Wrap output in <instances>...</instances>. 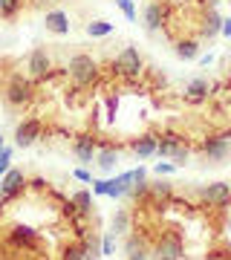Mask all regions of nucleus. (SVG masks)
Instances as JSON below:
<instances>
[{"label":"nucleus","instance_id":"nucleus-4","mask_svg":"<svg viewBox=\"0 0 231 260\" xmlns=\"http://www.w3.org/2000/svg\"><path fill=\"white\" fill-rule=\"evenodd\" d=\"M116 70H119L124 78H136V75L142 73V55H139L133 47H124L119 52V58H116Z\"/></svg>","mask_w":231,"mask_h":260},{"label":"nucleus","instance_id":"nucleus-7","mask_svg":"<svg viewBox=\"0 0 231 260\" xmlns=\"http://www.w3.org/2000/svg\"><path fill=\"white\" fill-rule=\"evenodd\" d=\"M38 136H41V121L26 119V121H20L18 130H15V145H18V148H29V145L38 142Z\"/></svg>","mask_w":231,"mask_h":260},{"label":"nucleus","instance_id":"nucleus-13","mask_svg":"<svg viewBox=\"0 0 231 260\" xmlns=\"http://www.w3.org/2000/svg\"><path fill=\"white\" fill-rule=\"evenodd\" d=\"M220 32H222V18L217 15V9H208L203 18V35L214 38V35H220Z\"/></svg>","mask_w":231,"mask_h":260},{"label":"nucleus","instance_id":"nucleus-5","mask_svg":"<svg viewBox=\"0 0 231 260\" xmlns=\"http://www.w3.org/2000/svg\"><path fill=\"white\" fill-rule=\"evenodd\" d=\"M29 99H32V84H29V78L15 75V78L9 81V87H6V102L15 104V107H20V104H26Z\"/></svg>","mask_w":231,"mask_h":260},{"label":"nucleus","instance_id":"nucleus-27","mask_svg":"<svg viewBox=\"0 0 231 260\" xmlns=\"http://www.w3.org/2000/svg\"><path fill=\"white\" fill-rule=\"evenodd\" d=\"M116 6L124 12V18L127 20H136V6H133V0H116Z\"/></svg>","mask_w":231,"mask_h":260},{"label":"nucleus","instance_id":"nucleus-15","mask_svg":"<svg viewBox=\"0 0 231 260\" xmlns=\"http://www.w3.org/2000/svg\"><path fill=\"white\" fill-rule=\"evenodd\" d=\"M156 148H159V139H156V136H150V133H148V136H142V139L133 145L136 156H142V159H145V156H153V153H156Z\"/></svg>","mask_w":231,"mask_h":260},{"label":"nucleus","instance_id":"nucleus-29","mask_svg":"<svg viewBox=\"0 0 231 260\" xmlns=\"http://www.w3.org/2000/svg\"><path fill=\"white\" fill-rule=\"evenodd\" d=\"M113 249H116V237L107 234V237L102 240V254H113Z\"/></svg>","mask_w":231,"mask_h":260},{"label":"nucleus","instance_id":"nucleus-8","mask_svg":"<svg viewBox=\"0 0 231 260\" xmlns=\"http://www.w3.org/2000/svg\"><path fill=\"white\" fill-rule=\"evenodd\" d=\"M203 200L208 205H217V208H222V205L231 203V185L228 182H211V185L203 188Z\"/></svg>","mask_w":231,"mask_h":260},{"label":"nucleus","instance_id":"nucleus-25","mask_svg":"<svg viewBox=\"0 0 231 260\" xmlns=\"http://www.w3.org/2000/svg\"><path fill=\"white\" fill-rule=\"evenodd\" d=\"M18 9H20V0H0V15L3 18H12Z\"/></svg>","mask_w":231,"mask_h":260},{"label":"nucleus","instance_id":"nucleus-20","mask_svg":"<svg viewBox=\"0 0 231 260\" xmlns=\"http://www.w3.org/2000/svg\"><path fill=\"white\" fill-rule=\"evenodd\" d=\"M12 240L15 243H35V232L29 225H15L12 229Z\"/></svg>","mask_w":231,"mask_h":260},{"label":"nucleus","instance_id":"nucleus-17","mask_svg":"<svg viewBox=\"0 0 231 260\" xmlns=\"http://www.w3.org/2000/svg\"><path fill=\"white\" fill-rule=\"evenodd\" d=\"M127 257L130 260H148V249H145V240L142 237H127Z\"/></svg>","mask_w":231,"mask_h":260},{"label":"nucleus","instance_id":"nucleus-2","mask_svg":"<svg viewBox=\"0 0 231 260\" xmlns=\"http://www.w3.org/2000/svg\"><path fill=\"white\" fill-rule=\"evenodd\" d=\"M23 185H26L23 171H15V168H9V171L3 174V179H0V205H6L9 200H15V197L23 191Z\"/></svg>","mask_w":231,"mask_h":260},{"label":"nucleus","instance_id":"nucleus-16","mask_svg":"<svg viewBox=\"0 0 231 260\" xmlns=\"http://www.w3.org/2000/svg\"><path fill=\"white\" fill-rule=\"evenodd\" d=\"M75 153H78V159H81V162H92V156H95V142H92L90 136L75 139Z\"/></svg>","mask_w":231,"mask_h":260},{"label":"nucleus","instance_id":"nucleus-30","mask_svg":"<svg viewBox=\"0 0 231 260\" xmlns=\"http://www.w3.org/2000/svg\"><path fill=\"white\" fill-rule=\"evenodd\" d=\"M107 113H110V116H107V119H116V99H110V102H107Z\"/></svg>","mask_w":231,"mask_h":260},{"label":"nucleus","instance_id":"nucleus-3","mask_svg":"<svg viewBox=\"0 0 231 260\" xmlns=\"http://www.w3.org/2000/svg\"><path fill=\"white\" fill-rule=\"evenodd\" d=\"M153 260H182V240L179 234H162L153 249Z\"/></svg>","mask_w":231,"mask_h":260},{"label":"nucleus","instance_id":"nucleus-24","mask_svg":"<svg viewBox=\"0 0 231 260\" xmlns=\"http://www.w3.org/2000/svg\"><path fill=\"white\" fill-rule=\"evenodd\" d=\"M73 203L78 205V211H84V214H87V211H90V205H92V197L87 194V191H78V194L73 197Z\"/></svg>","mask_w":231,"mask_h":260},{"label":"nucleus","instance_id":"nucleus-34","mask_svg":"<svg viewBox=\"0 0 231 260\" xmlns=\"http://www.w3.org/2000/svg\"><path fill=\"white\" fill-rule=\"evenodd\" d=\"M0 150H3V136H0Z\"/></svg>","mask_w":231,"mask_h":260},{"label":"nucleus","instance_id":"nucleus-22","mask_svg":"<svg viewBox=\"0 0 231 260\" xmlns=\"http://www.w3.org/2000/svg\"><path fill=\"white\" fill-rule=\"evenodd\" d=\"M127 229H130V214L119 211L113 217V234H127Z\"/></svg>","mask_w":231,"mask_h":260},{"label":"nucleus","instance_id":"nucleus-23","mask_svg":"<svg viewBox=\"0 0 231 260\" xmlns=\"http://www.w3.org/2000/svg\"><path fill=\"white\" fill-rule=\"evenodd\" d=\"M84 251H87V260H98L102 257V246H98V237H95V234L84 240Z\"/></svg>","mask_w":231,"mask_h":260},{"label":"nucleus","instance_id":"nucleus-26","mask_svg":"<svg viewBox=\"0 0 231 260\" xmlns=\"http://www.w3.org/2000/svg\"><path fill=\"white\" fill-rule=\"evenodd\" d=\"M64 260H87V251H84V243H78V246H70V249L64 251Z\"/></svg>","mask_w":231,"mask_h":260},{"label":"nucleus","instance_id":"nucleus-6","mask_svg":"<svg viewBox=\"0 0 231 260\" xmlns=\"http://www.w3.org/2000/svg\"><path fill=\"white\" fill-rule=\"evenodd\" d=\"M203 150H205V156H208V162H222L231 150V133H220V136L205 139Z\"/></svg>","mask_w":231,"mask_h":260},{"label":"nucleus","instance_id":"nucleus-19","mask_svg":"<svg viewBox=\"0 0 231 260\" xmlns=\"http://www.w3.org/2000/svg\"><path fill=\"white\" fill-rule=\"evenodd\" d=\"M116 162H119V153H116L113 148H107V150H102V153H98V168H102V171H113V168H116Z\"/></svg>","mask_w":231,"mask_h":260},{"label":"nucleus","instance_id":"nucleus-21","mask_svg":"<svg viewBox=\"0 0 231 260\" xmlns=\"http://www.w3.org/2000/svg\"><path fill=\"white\" fill-rule=\"evenodd\" d=\"M110 32H113V23H107V20H95V23L87 26V35H92V38H104Z\"/></svg>","mask_w":231,"mask_h":260},{"label":"nucleus","instance_id":"nucleus-18","mask_svg":"<svg viewBox=\"0 0 231 260\" xmlns=\"http://www.w3.org/2000/svg\"><path fill=\"white\" fill-rule=\"evenodd\" d=\"M176 55L182 58V61H194V58L200 55V44L191 41V38H188V41H179V44H176Z\"/></svg>","mask_w":231,"mask_h":260},{"label":"nucleus","instance_id":"nucleus-31","mask_svg":"<svg viewBox=\"0 0 231 260\" xmlns=\"http://www.w3.org/2000/svg\"><path fill=\"white\" fill-rule=\"evenodd\" d=\"M174 171V165H156V174H171Z\"/></svg>","mask_w":231,"mask_h":260},{"label":"nucleus","instance_id":"nucleus-10","mask_svg":"<svg viewBox=\"0 0 231 260\" xmlns=\"http://www.w3.org/2000/svg\"><path fill=\"white\" fill-rule=\"evenodd\" d=\"M29 73L35 75V78H44L49 73V55H46V49H35L29 55Z\"/></svg>","mask_w":231,"mask_h":260},{"label":"nucleus","instance_id":"nucleus-14","mask_svg":"<svg viewBox=\"0 0 231 260\" xmlns=\"http://www.w3.org/2000/svg\"><path fill=\"white\" fill-rule=\"evenodd\" d=\"M162 20H165V9H162V3H150L148 9H145V26L150 32H156L162 26Z\"/></svg>","mask_w":231,"mask_h":260},{"label":"nucleus","instance_id":"nucleus-12","mask_svg":"<svg viewBox=\"0 0 231 260\" xmlns=\"http://www.w3.org/2000/svg\"><path fill=\"white\" fill-rule=\"evenodd\" d=\"M44 23H46V29L55 32V35H67V32H70V20H67L64 12H49Z\"/></svg>","mask_w":231,"mask_h":260},{"label":"nucleus","instance_id":"nucleus-33","mask_svg":"<svg viewBox=\"0 0 231 260\" xmlns=\"http://www.w3.org/2000/svg\"><path fill=\"white\" fill-rule=\"evenodd\" d=\"M222 35H231V20H222Z\"/></svg>","mask_w":231,"mask_h":260},{"label":"nucleus","instance_id":"nucleus-28","mask_svg":"<svg viewBox=\"0 0 231 260\" xmlns=\"http://www.w3.org/2000/svg\"><path fill=\"white\" fill-rule=\"evenodd\" d=\"M9 159H12V148H3L0 150V177L9 171Z\"/></svg>","mask_w":231,"mask_h":260},{"label":"nucleus","instance_id":"nucleus-1","mask_svg":"<svg viewBox=\"0 0 231 260\" xmlns=\"http://www.w3.org/2000/svg\"><path fill=\"white\" fill-rule=\"evenodd\" d=\"M67 73H70V78H73L78 87H87V84H92V78H95V73H98V67H95V61H92L90 55H73L70 58Z\"/></svg>","mask_w":231,"mask_h":260},{"label":"nucleus","instance_id":"nucleus-32","mask_svg":"<svg viewBox=\"0 0 231 260\" xmlns=\"http://www.w3.org/2000/svg\"><path fill=\"white\" fill-rule=\"evenodd\" d=\"M75 177L81 179V182H90V174H87V171H75Z\"/></svg>","mask_w":231,"mask_h":260},{"label":"nucleus","instance_id":"nucleus-9","mask_svg":"<svg viewBox=\"0 0 231 260\" xmlns=\"http://www.w3.org/2000/svg\"><path fill=\"white\" fill-rule=\"evenodd\" d=\"M156 153H159V156H174L179 165L188 159V148L182 145V139H179V136H165V139L159 142Z\"/></svg>","mask_w":231,"mask_h":260},{"label":"nucleus","instance_id":"nucleus-11","mask_svg":"<svg viewBox=\"0 0 231 260\" xmlns=\"http://www.w3.org/2000/svg\"><path fill=\"white\" fill-rule=\"evenodd\" d=\"M205 99H208V81L205 78H194V81L188 84V90H185V102L200 104Z\"/></svg>","mask_w":231,"mask_h":260}]
</instances>
